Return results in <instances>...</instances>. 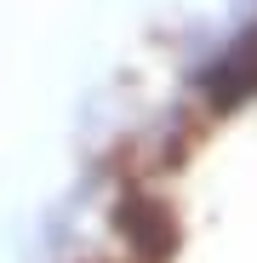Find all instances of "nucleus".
<instances>
[{"label": "nucleus", "mask_w": 257, "mask_h": 263, "mask_svg": "<svg viewBox=\"0 0 257 263\" xmlns=\"http://www.w3.org/2000/svg\"><path fill=\"white\" fill-rule=\"evenodd\" d=\"M114 229L132 240L137 257H149V263H166L171 252H177V217H171L160 200H149L143 189H132L114 206Z\"/></svg>", "instance_id": "obj_1"}]
</instances>
